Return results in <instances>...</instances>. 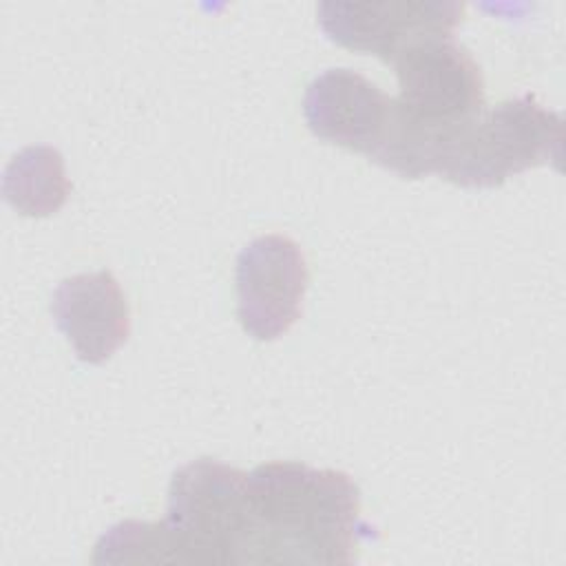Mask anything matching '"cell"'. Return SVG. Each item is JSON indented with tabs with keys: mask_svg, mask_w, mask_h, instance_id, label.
<instances>
[{
	"mask_svg": "<svg viewBox=\"0 0 566 566\" xmlns=\"http://www.w3.org/2000/svg\"><path fill=\"white\" fill-rule=\"evenodd\" d=\"M164 522L181 564H250L248 473L212 458L179 467L168 486Z\"/></svg>",
	"mask_w": 566,
	"mask_h": 566,
	"instance_id": "obj_3",
	"label": "cell"
},
{
	"mask_svg": "<svg viewBox=\"0 0 566 566\" xmlns=\"http://www.w3.org/2000/svg\"><path fill=\"white\" fill-rule=\"evenodd\" d=\"M564 119L533 95L486 108L455 142L440 177L464 188H493L528 168L562 159Z\"/></svg>",
	"mask_w": 566,
	"mask_h": 566,
	"instance_id": "obj_4",
	"label": "cell"
},
{
	"mask_svg": "<svg viewBox=\"0 0 566 566\" xmlns=\"http://www.w3.org/2000/svg\"><path fill=\"white\" fill-rule=\"evenodd\" d=\"M391 64L398 95L369 161L407 179L438 175L455 142L486 111L482 71L453 38L416 42Z\"/></svg>",
	"mask_w": 566,
	"mask_h": 566,
	"instance_id": "obj_1",
	"label": "cell"
},
{
	"mask_svg": "<svg viewBox=\"0 0 566 566\" xmlns=\"http://www.w3.org/2000/svg\"><path fill=\"white\" fill-rule=\"evenodd\" d=\"M71 188L62 153L46 144L22 148L11 157L2 175L4 201L24 217L57 212L66 203Z\"/></svg>",
	"mask_w": 566,
	"mask_h": 566,
	"instance_id": "obj_9",
	"label": "cell"
},
{
	"mask_svg": "<svg viewBox=\"0 0 566 566\" xmlns=\"http://www.w3.org/2000/svg\"><path fill=\"white\" fill-rule=\"evenodd\" d=\"M391 95L358 71L336 66L318 73L305 88L307 128L323 142L363 153L378 150L389 124Z\"/></svg>",
	"mask_w": 566,
	"mask_h": 566,
	"instance_id": "obj_7",
	"label": "cell"
},
{
	"mask_svg": "<svg viewBox=\"0 0 566 566\" xmlns=\"http://www.w3.org/2000/svg\"><path fill=\"white\" fill-rule=\"evenodd\" d=\"M462 13L455 0H325L316 7L327 40L389 64L416 42L453 38Z\"/></svg>",
	"mask_w": 566,
	"mask_h": 566,
	"instance_id": "obj_5",
	"label": "cell"
},
{
	"mask_svg": "<svg viewBox=\"0 0 566 566\" xmlns=\"http://www.w3.org/2000/svg\"><path fill=\"white\" fill-rule=\"evenodd\" d=\"M95 564H181L166 522L126 520L111 526L95 544Z\"/></svg>",
	"mask_w": 566,
	"mask_h": 566,
	"instance_id": "obj_10",
	"label": "cell"
},
{
	"mask_svg": "<svg viewBox=\"0 0 566 566\" xmlns=\"http://www.w3.org/2000/svg\"><path fill=\"white\" fill-rule=\"evenodd\" d=\"M250 564H327L358 559L360 491L349 473L294 460L248 473Z\"/></svg>",
	"mask_w": 566,
	"mask_h": 566,
	"instance_id": "obj_2",
	"label": "cell"
},
{
	"mask_svg": "<svg viewBox=\"0 0 566 566\" xmlns=\"http://www.w3.org/2000/svg\"><path fill=\"white\" fill-rule=\"evenodd\" d=\"M310 270L301 245L263 234L237 256V318L256 340H276L301 318Z\"/></svg>",
	"mask_w": 566,
	"mask_h": 566,
	"instance_id": "obj_6",
	"label": "cell"
},
{
	"mask_svg": "<svg viewBox=\"0 0 566 566\" xmlns=\"http://www.w3.org/2000/svg\"><path fill=\"white\" fill-rule=\"evenodd\" d=\"M51 316L88 365L108 360L130 336L128 301L108 270L62 279L51 296Z\"/></svg>",
	"mask_w": 566,
	"mask_h": 566,
	"instance_id": "obj_8",
	"label": "cell"
}]
</instances>
